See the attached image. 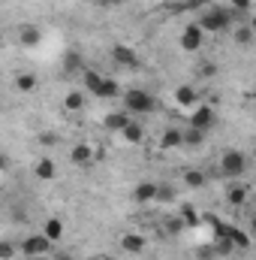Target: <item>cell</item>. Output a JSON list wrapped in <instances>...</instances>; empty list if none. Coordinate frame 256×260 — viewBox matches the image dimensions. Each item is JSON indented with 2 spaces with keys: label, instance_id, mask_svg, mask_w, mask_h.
Masks as SVG:
<instances>
[{
  "label": "cell",
  "instance_id": "74e56055",
  "mask_svg": "<svg viewBox=\"0 0 256 260\" xmlns=\"http://www.w3.org/2000/svg\"><path fill=\"white\" fill-rule=\"evenodd\" d=\"M103 6H118V3H124V0H100Z\"/></svg>",
  "mask_w": 256,
  "mask_h": 260
},
{
  "label": "cell",
  "instance_id": "8992f818",
  "mask_svg": "<svg viewBox=\"0 0 256 260\" xmlns=\"http://www.w3.org/2000/svg\"><path fill=\"white\" fill-rule=\"evenodd\" d=\"M202 40H205V30H202L199 24H187L184 34H181V49L196 55V52L202 49Z\"/></svg>",
  "mask_w": 256,
  "mask_h": 260
},
{
  "label": "cell",
  "instance_id": "5b68a950",
  "mask_svg": "<svg viewBox=\"0 0 256 260\" xmlns=\"http://www.w3.org/2000/svg\"><path fill=\"white\" fill-rule=\"evenodd\" d=\"M21 254L30 260V257H42V254H55V242L39 230V233H30L21 239Z\"/></svg>",
  "mask_w": 256,
  "mask_h": 260
},
{
  "label": "cell",
  "instance_id": "4316f807",
  "mask_svg": "<svg viewBox=\"0 0 256 260\" xmlns=\"http://www.w3.org/2000/svg\"><path fill=\"white\" fill-rule=\"evenodd\" d=\"M211 227H214V236H217V239H229V227H232V224H226V221L214 218V221H211Z\"/></svg>",
  "mask_w": 256,
  "mask_h": 260
},
{
  "label": "cell",
  "instance_id": "d6a6232c",
  "mask_svg": "<svg viewBox=\"0 0 256 260\" xmlns=\"http://www.w3.org/2000/svg\"><path fill=\"white\" fill-rule=\"evenodd\" d=\"M232 3V9H250L253 6V0H229Z\"/></svg>",
  "mask_w": 256,
  "mask_h": 260
},
{
  "label": "cell",
  "instance_id": "3957f363",
  "mask_svg": "<svg viewBox=\"0 0 256 260\" xmlns=\"http://www.w3.org/2000/svg\"><path fill=\"white\" fill-rule=\"evenodd\" d=\"M121 103H124V109H127L130 115H148L157 106V100L145 88H130V91H124V100Z\"/></svg>",
  "mask_w": 256,
  "mask_h": 260
},
{
  "label": "cell",
  "instance_id": "d590c367",
  "mask_svg": "<svg viewBox=\"0 0 256 260\" xmlns=\"http://www.w3.org/2000/svg\"><path fill=\"white\" fill-rule=\"evenodd\" d=\"M39 142H42V145H55V136H52V133H42Z\"/></svg>",
  "mask_w": 256,
  "mask_h": 260
},
{
  "label": "cell",
  "instance_id": "d4e9b609",
  "mask_svg": "<svg viewBox=\"0 0 256 260\" xmlns=\"http://www.w3.org/2000/svg\"><path fill=\"white\" fill-rule=\"evenodd\" d=\"M202 142H205V130H196V127L184 130V145H202Z\"/></svg>",
  "mask_w": 256,
  "mask_h": 260
},
{
  "label": "cell",
  "instance_id": "cb8c5ba5",
  "mask_svg": "<svg viewBox=\"0 0 256 260\" xmlns=\"http://www.w3.org/2000/svg\"><path fill=\"white\" fill-rule=\"evenodd\" d=\"M15 88H18V91H33V88H36V76H33V73H21V76L15 79Z\"/></svg>",
  "mask_w": 256,
  "mask_h": 260
},
{
  "label": "cell",
  "instance_id": "4dcf8cb0",
  "mask_svg": "<svg viewBox=\"0 0 256 260\" xmlns=\"http://www.w3.org/2000/svg\"><path fill=\"white\" fill-rule=\"evenodd\" d=\"M172 188H169V185H160V191H157V200H160V203H166V200H172Z\"/></svg>",
  "mask_w": 256,
  "mask_h": 260
},
{
  "label": "cell",
  "instance_id": "30bf717a",
  "mask_svg": "<svg viewBox=\"0 0 256 260\" xmlns=\"http://www.w3.org/2000/svg\"><path fill=\"white\" fill-rule=\"evenodd\" d=\"M112 61L118 67H130V70H136L139 67V55L130 49V46H115L112 49Z\"/></svg>",
  "mask_w": 256,
  "mask_h": 260
},
{
  "label": "cell",
  "instance_id": "ffe728a7",
  "mask_svg": "<svg viewBox=\"0 0 256 260\" xmlns=\"http://www.w3.org/2000/svg\"><path fill=\"white\" fill-rule=\"evenodd\" d=\"M81 106H84V94H81V91H69V94L64 97V109L66 112H78Z\"/></svg>",
  "mask_w": 256,
  "mask_h": 260
},
{
  "label": "cell",
  "instance_id": "9a60e30c",
  "mask_svg": "<svg viewBox=\"0 0 256 260\" xmlns=\"http://www.w3.org/2000/svg\"><path fill=\"white\" fill-rule=\"evenodd\" d=\"M160 145H163V148H178V145H184V130L166 127L163 136H160Z\"/></svg>",
  "mask_w": 256,
  "mask_h": 260
},
{
  "label": "cell",
  "instance_id": "d6986e66",
  "mask_svg": "<svg viewBox=\"0 0 256 260\" xmlns=\"http://www.w3.org/2000/svg\"><path fill=\"white\" fill-rule=\"evenodd\" d=\"M18 37H21L24 46H36V43H39V27H33V24H21V27H18Z\"/></svg>",
  "mask_w": 256,
  "mask_h": 260
},
{
  "label": "cell",
  "instance_id": "f1b7e54d",
  "mask_svg": "<svg viewBox=\"0 0 256 260\" xmlns=\"http://www.w3.org/2000/svg\"><path fill=\"white\" fill-rule=\"evenodd\" d=\"M253 37H256V34H253V27H238V30H235V43H238V46H241V43L247 46V43H250Z\"/></svg>",
  "mask_w": 256,
  "mask_h": 260
},
{
  "label": "cell",
  "instance_id": "ac0fdd59",
  "mask_svg": "<svg viewBox=\"0 0 256 260\" xmlns=\"http://www.w3.org/2000/svg\"><path fill=\"white\" fill-rule=\"evenodd\" d=\"M121 136H124V139H127L130 145H139V142H142V139H145V127H142V124H139V121H130V124H127V130H124V133H121Z\"/></svg>",
  "mask_w": 256,
  "mask_h": 260
},
{
  "label": "cell",
  "instance_id": "ba28073f",
  "mask_svg": "<svg viewBox=\"0 0 256 260\" xmlns=\"http://www.w3.org/2000/svg\"><path fill=\"white\" fill-rule=\"evenodd\" d=\"M121 251H124V254H133V257H136V254H145V251H148V239H145L142 233H124V236H121Z\"/></svg>",
  "mask_w": 256,
  "mask_h": 260
},
{
  "label": "cell",
  "instance_id": "5bb4252c",
  "mask_svg": "<svg viewBox=\"0 0 256 260\" xmlns=\"http://www.w3.org/2000/svg\"><path fill=\"white\" fill-rule=\"evenodd\" d=\"M55 173H58V167H55V160L46 154V157H39L36 160V167H33V176L36 179H42V182H49V179H55Z\"/></svg>",
  "mask_w": 256,
  "mask_h": 260
},
{
  "label": "cell",
  "instance_id": "83f0119b",
  "mask_svg": "<svg viewBox=\"0 0 256 260\" xmlns=\"http://www.w3.org/2000/svg\"><path fill=\"white\" fill-rule=\"evenodd\" d=\"M208 6H214V0H184V3H181V9H202V12H205V9H208Z\"/></svg>",
  "mask_w": 256,
  "mask_h": 260
},
{
  "label": "cell",
  "instance_id": "603a6c76",
  "mask_svg": "<svg viewBox=\"0 0 256 260\" xmlns=\"http://www.w3.org/2000/svg\"><path fill=\"white\" fill-rule=\"evenodd\" d=\"M184 185H187V188H202V185H205V173H202V170H187V173H184Z\"/></svg>",
  "mask_w": 256,
  "mask_h": 260
},
{
  "label": "cell",
  "instance_id": "ab89813d",
  "mask_svg": "<svg viewBox=\"0 0 256 260\" xmlns=\"http://www.w3.org/2000/svg\"><path fill=\"white\" fill-rule=\"evenodd\" d=\"M30 260H55L52 254H42V257H30Z\"/></svg>",
  "mask_w": 256,
  "mask_h": 260
},
{
  "label": "cell",
  "instance_id": "7a4b0ae2",
  "mask_svg": "<svg viewBox=\"0 0 256 260\" xmlns=\"http://www.w3.org/2000/svg\"><path fill=\"white\" fill-rule=\"evenodd\" d=\"M81 79H84V88H88L97 100H115V97H121V85H118L115 79H109V76H100V73H94V70H84Z\"/></svg>",
  "mask_w": 256,
  "mask_h": 260
},
{
  "label": "cell",
  "instance_id": "e575fe53",
  "mask_svg": "<svg viewBox=\"0 0 256 260\" xmlns=\"http://www.w3.org/2000/svg\"><path fill=\"white\" fill-rule=\"evenodd\" d=\"M199 73H202V76H214V73H217V67H214V64H202V67H199Z\"/></svg>",
  "mask_w": 256,
  "mask_h": 260
},
{
  "label": "cell",
  "instance_id": "e0dca14e",
  "mask_svg": "<svg viewBox=\"0 0 256 260\" xmlns=\"http://www.w3.org/2000/svg\"><path fill=\"white\" fill-rule=\"evenodd\" d=\"M229 239H232V245H235V251H247V248H250V236H247L244 230H238L235 224L229 227Z\"/></svg>",
  "mask_w": 256,
  "mask_h": 260
},
{
  "label": "cell",
  "instance_id": "7402d4cb",
  "mask_svg": "<svg viewBox=\"0 0 256 260\" xmlns=\"http://www.w3.org/2000/svg\"><path fill=\"white\" fill-rule=\"evenodd\" d=\"M178 215H181L184 227H199V221H202V215H199V212H196L193 206H187V203L181 206V212H178Z\"/></svg>",
  "mask_w": 256,
  "mask_h": 260
},
{
  "label": "cell",
  "instance_id": "44dd1931",
  "mask_svg": "<svg viewBox=\"0 0 256 260\" xmlns=\"http://www.w3.org/2000/svg\"><path fill=\"white\" fill-rule=\"evenodd\" d=\"M226 200H229V206H244V203H247V188H244V185H232L229 194H226Z\"/></svg>",
  "mask_w": 256,
  "mask_h": 260
},
{
  "label": "cell",
  "instance_id": "8d00e7d4",
  "mask_svg": "<svg viewBox=\"0 0 256 260\" xmlns=\"http://www.w3.org/2000/svg\"><path fill=\"white\" fill-rule=\"evenodd\" d=\"M52 257H55V260H72V257H69V254H64V251H55Z\"/></svg>",
  "mask_w": 256,
  "mask_h": 260
},
{
  "label": "cell",
  "instance_id": "8fae6325",
  "mask_svg": "<svg viewBox=\"0 0 256 260\" xmlns=\"http://www.w3.org/2000/svg\"><path fill=\"white\" fill-rule=\"evenodd\" d=\"M175 103L178 106H187V109H196L199 106V91L193 85H178L175 88Z\"/></svg>",
  "mask_w": 256,
  "mask_h": 260
},
{
  "label": "cell",
  "instance_id": "b9f144b4",
  "mask_svg": "<svg viewBox=\"0 0 256 260\" xmlns=\"http://www.w3.org/2000/svg\"><path fill=\"white\" fill-rule=\"evenodd\" d=\"M253 160H256V148H253Z\"/></svg>",
  "mask_w": 256,
  "mask_h": 260
},
{
  "label": "cell",
  "instance_id": "277c9868",
  "mask_svg": "<svg viewBox=\"0 0 256 260\" xmlns=\"http://www.w3.org/2000/svg\"><path fill=\"white\" fill-rule=\"evenodd\" d=\"M247 173V154L238 151V148H226L220 154V176L226 179H241Z\"/></svg>",
  "mask_w": 256,
  "mask_h": 260
},
{
  "label": "cell",
  "instance_id": "52a82bcc",
  "mask_svg": "<svg viewBox=\"0 0 256 260\" xmlns=\"http://www.w3.org/2000/svg\"><path fill=\"white\" fill-rule=\"evenodd\" d=\"M214 121H217V112L211 106H196L190 112V127H196V130H211Z\"/></svg>",
  "mask_w": 256,
  "mask_h": 260
},
{
  "label": "cell",
  "instance_id": "836d02e7",
  "mask_svg": "<svg viewBox=\"0 0 256 260\" xmlns=\"http://www.w3.org/2000/svg\"><path fill=\"white\" fill-rule=\"evenodd\" d=\"M211 257H217L214 248H199V260H211Z\"/></svg>",
  "mask_w": 256,
  "mask_h": 260
},
{
  "label": "cell",
  "instance_id": "4fadbf2b",
  "mask_svg": "<svg viewBox=\"0 0 256 260\" xmlns=\"http://www.w3.org/2000/svg\"><path fill=\"white\" fill-rule=\"evenodd\" d=\"M130 121H133V118H130V112H127V109H115V112H109V115H106V121H103V124H106V130L124 133Z\"/></svg>",
  "mask_w": 256,
  "mask_h": 260
},
{
  "label": "cell",
  "instance_id": "9c48e42d",
  "mask_svg": "<svg viewBox=\"0 0 256 260\" xmlns=\"http://www.w3.org/2000/svg\"><path fill=\"white\" fill-rule=\"evenodd\" d=\"M69 160H72L75 167H88V164H94V160H97V148H94V145H88V142H78V145H72Z\"/></svg>",
  "mask_w": 256,
  "mask_h": 260
},
{
  "label": "cell",
  "instance_id": "f35d334b",
  "mask_svg": "<svg viewBox=\"0 0 256 260\" xmlns=\"http://www.w3.org/2000/svg\"><path fill=\"white\" fill-rule=\"evenodd\" d=\"M250 233H253V236H256V215H253V218H250Z\"/></svg>",
  "mask_w": 256,
  "mask_h": 260
},
{
  "label": "cell",
  "instance_id": "484cf974",
  "mask_svg": "<svg viewBox=\"0 0 256 260\" xmlns=\"http://www.w3.org/2000/svg\"><path fill=\"white\" fill-rule=\"evenodd\" d=\"M64 70L66 73H78V70H81V55H78V52H69L66 61H64Z\"/></svg>",
  "mask_w": 256,
  "mask_h": 260
},
{
  "label": "cell",
  "instance_id": "7c38bea8",
  "mask_svg": "<svg viewBox=\"0 0 256 260\" xmlns=\"http://www.w3.org/2000/svg\"><path fill=\"white\" fill-rule=\"evenodd\" d=\"M157 191H160V185H154V182H139L136 188H133V200L136 203H157Z\"/></svg>",
  "mask_w": 256,
  "mask_h": 260
},
{
  "label": "cell",
  "instance_id": "f546056e",
  "mask_svg": "<svg viewBox=\"0 0 256 260\" xmlns=\"http://www.w3.org/2000/svg\"><path fill=\"white\" fill-rule=\"evenodd\" d=\"M12 257H15V245L3 239V242H0V260H12Z\"/></svg>",
  "mask_w": 256,
  "mask_h": 260
},
{
  "label": "cell",
  "instance_id": "60d3db41",
  "mask_svg": "<svg viewBox=\"0 0 256 260\" xmlns=\"http://www.w3.org/2000/svg\"><path fill=\"white\" fill-rule=\"evenodd\" d=\"M250 27H253V34H256V15H253V21H250Z\"/></svg>",
  "mask_w": 256,
  "mask_h": 260
},
{
  "label": "cell",
  "instance_id": "1f68e13d",
  "mask_svg": "<svg viewBox=\"0 0 256 260\" xmlns=\"http://www.w3.org/2000/svg\"><path fill=\"white\" fill-rule=\"evenodd\" d=\"M166 227H169L172 233H181V230H184V221H181V215H178V218H172V221H169Z\"/></svg>",
  "mask_w": 256,
  "mask_h": 260
},
{
  "label": "cell",
  "instance_id": "6da1fadb",
  "mask_svg": "<svg viewBox=\"0 0 256 260\" xmlns=\"http://www.w3.org/2000/svg\"><path fill=\"white\" fill-rule=\"evenodd\" d=\"M232 21H235V12L229 9V6H208L202 15H199V27L205 30V34H223V30H229L232 27Z\"/></svg>",
  "mask_w": 256,
  "mask_h": 260
},
{
  "label": "cell",
  "instance_id": "2e32d148",
  "mask_svg": "<svg viewBox=\"0 0 256 260\" xmlns=\"http://www.w3.org/2000/svg\"><path fill=\"white\" fill-rule=\"evenodd\" d=\"M42 233H46L52 242H58V239L64 236V221H61V218H46V224H42Z\"/></svg>",
  "mask_w": 256,
  "mask_h": 260
}]
</instances>
